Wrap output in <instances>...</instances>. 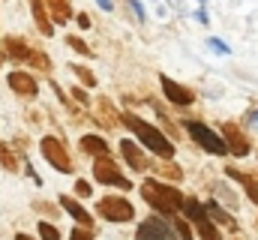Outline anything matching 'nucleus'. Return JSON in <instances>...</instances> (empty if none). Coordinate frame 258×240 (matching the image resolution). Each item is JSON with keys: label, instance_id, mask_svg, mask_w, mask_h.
<instances>
[{"label": "nucleus", "instance_id": "33", "mask_svg": "<svg viewBox=\"0 0 258 240\" xmlns=\"http://www.w3.org/2000/svg\"><path fill=\"white\" fill-rule=\"evenodd\" d=\"M75 24H78L81 30H90V27H93V21H90L87 12H78V15H75Z\"/></svg>", "mask_w": 258, "mask_h": 240}, {"label": "nucleus", "instance_id": "1", "mask_svg": "<svg viewBox=\"0 0 258 240\" xmlns=\"http://www.w3.org/2000/svg\"><path fill=\"white\" fill-rule=\"evenodd\" d=\"M138 192H141V198H144L156 213H162V216H177V213H183V204H186L183 192H177V186H171V183H165V180L144 177L141 186H138Z\"/></svg>", "mask_w": 258, "mask_h": 240}, {"label": "nucleus", "instance_id": "16", "mask_svg": "<svg viewBox=\"0 0 258 240\" xmlns=\"http://www.w3.org/2000/svg\"><path fill=\"white\" fill-rule=\"evenodd\" d=\"M225 177L237 180V183L243 186V192L249 195V201L258 204V180L252 177V174H246V171H240V168H234V165H225Z\"/></svg>", "mask_w": 258, "mask_h": 240}, {"label": "nucleus", "instance_id": "31", "mask_svg": "<svg viewBox=\"0 0 258 240\" xmlns=\"http://www.w3.org/2000/svg\"><path fill=\"white\" fill-rule=\"evenodd\" d=\"M69 240H93V234H90V228H84V225H75V228L69 231Z\"/></svg>", "mask_w": 258, "mask_h": 240}, {"label": "nucleus", "instance_id": "36", "mask_svg": "<svg viewBox=\"0 0 258 240\" xmlns=\"http://www.w3.org/2000/svg\"><path fill=\"white\" fill-rule=\"evenodd\" d=\"M129 6L135 9V15H138V21H144V9H141V3H138V0H129Z\"/></svg>", "mask_w": 258, "mask_h": 240}, {"label": "nucleus", "instance_id": "6", "mask_svg": "<svg viewBox=\"0 0 258 240\" xmlns=\"http://www.w3.org/2000/svg\"><path fill=\"white\" fill-rule=\"evenodd\" d=\"M183 126H186V132L192 135L195 144H201L207 153H213V156H225V153H228V144H225V138H219V135H216L213 129H207L201 120H186Z\"/></svg>", "mask_w": 258, "mask_h": 240}, {"label": "nucleus", "instance_id": "15", "mask_svg": "<svg viewBox=\"0 0 258 240\" xmlns=\"http://www.w3.org/2000/svg\"><path fill=\"white\" fill-rule=\"evenodd\" d=\"M30 12H33V24L42 36H54V18L45 6V0H30Z\"/></svg>", "mask_w": 258, "mask_h": 240}, {"label": "nucleus", "instance_id": "9", "mask_svg": "<svg viewBox=\"0 0 258 240\" xmlns=\"http://www.w3.org/2000/svg\"><path fill=\"white\" fill-rule=\"evenodd\" d=\"M159 84H162V93H165V99L171 102V105H177V108H189L195 102V93L186 87V84H177L174 78H168V75H159Z\"/></svg>", "mask_w": 258, "mask_h": 240}, {"label": "nucleus", "instance_id": "12", "mask_svg": "<svg viewBox=\"0 0 258 240\" xmlns=\"http://www.w3.org/2000/svg\"><path fill=\"white\" fill-rule=\"evenodd\" d=\"M9 87H12V93L21 96V99H33V96L39 93V81H36L30 72H21V69L9 72Z\"/></svg>", "mask_w": 258, "mask_h": 240}, {"label": "nucleus", "instance_id": "32", "mask_svg": "<svg viewBox=\"0 0 258 240\" xmlns=\"http://www.w3.org/2000/svg\"><path fill=\"white\" fill-rule=\"evenodd\" d=\"M33 210H39V213H45V216H57V207H54V204H48V201H36V204H33Z\"/></svg>", "mask_w": 258, "mask_h": 240}, {"label": "nucleus", "instance_id": "4", "mask_svg": "<svg viewBox=\"0 0 258 240\" xmlns=\"http://www.w3.org/2000/svg\"><path fill=\"white\" fill-rule=\"evenodd\" d=\"M93 177H96V183H102V186H117V189H123V192H132V180L120 171V165H117L111 156L93 159Z\"/></svg>", "mask_w": 258, "mask_h": 240}, {"label": "nucleus", "instance_id": "24", "mask_svg": "<svg viewBox=\"0 0 258 240\" xmlns=\"http://www.w3.org/2000/svg\"><path fill=\"white\" fill-rule=\"evenodd\" d=\"M30 63H33V69H36V72H51V60H48V54H45L42 48H33Z\"/></svg>", "mask_w": 258, "mask_h": 240}, {"label": "nucleus", "instance_id": "5", "mask_svg": "<svg viewBox=\"0 0 258 240\" xmlns=\"http://www.w3.org/2000/svg\"><path fill=\"white\" fill-rule=\"evenodd\" d=\"M96 213L105 222H132L135 219V207H132V201L123 198V195H105V198H99Z\"/></svg>", "mask_w": 258, "mask_h": 240}, {"label": "nucleus", "instance_id": "22", "mask_svg": "<svg viewBox=\"0 0 258 240\" xmlns=\"http://www.w3.org/2000/svg\"><path fill=\"white\" fill-rule=\"evenodd\" d=\"M156 171H159V177H162V180H174V183H180V180H183L180 165H174L171 159H162V165H159Z\"/></svg>", "mask_w": 258, "mask_h": 240}, {"label": "nucleus", "instance_id": "8", "mask_svg": "<svg viewBox=\"0 0 258 240\" xmlns=\"http://www.w3.org/2000/svg\"><path fill=\"white\" fill-rule=\"evenodd\" d=\"M222 138H225V144H228V153L231 156H249V150H252V141H249V135L237 126V123H231V120H225L222 123Z\"/></svg>", "mask_w": 258, "mask_h": 240}, {"label": "nucleus", "instance_id": "23", "mask_svg": "<svg viewBox=\"0 0 258 240\" xmlns=\"http://www.w3.org/2000/svg\"><path fill=\"white\" fill-rule=\"evenodd\" d=\"M0 168H6V171H18V159H15V153H12L9 144H0Z\"/></svg>", "mask_w": 258, "mask_h": 240}, {"label": "nucleus", "instance_id": "37", "mask_svg": "<svg viewBox=\"0 0 258 240\" xmlns=\"http://www.w3.org/2000/svg\"><path fill=\"white\" fill-rule=\"evenodd\" d=\"M96 3H99L105 12H111V9H114V0H96Z\"/></svg>", "mask_w": 258, "mask_h": 240}, {"label": "nucleus", "instance_id": "25", "mask_svg": "<svg viewBox=\"0 0 258 240\" xmlns=\"http://www.w3.org/2000/svg\"><path fill=\"white\" fill-rule=\"evenodd\" d=\"M36 234H39V240H60V228L51 225V222H39L36 225Z\"/></svg>", "mask_w": 258, "mask_h": 240}, {"label": "nucleus", "instance_id": "30", "mask_svg": "<svg viewBox=\"0 0 258 240\" xmlns=\"http://www.w3.org/2000/svg\"><path fill=\"white\" fill-rule=\"evenodd\" d=\"M75 195H78V198H90V195H93V189H90V183H87V180H75Z\"/></svg>", "mask_w": 258, "mask_h": 240}, {"label": "nucleus", "instance_id": "21", "mask_svg": "<svg viewBox=\"0 0 258 240\" xmlns=\"http://www.w3.org/2000/svg\"><path fill=\"white\" fill-rule=\"evenodd\" d=\"M69 72H75V78L81 81V87H96V75L87 69V66H81V63H69Z\"/></svg>", "mask_w": 258, "mask_h": 240}, {"label": "nucleus", "instance_id": "7", "mask_svg": "<svg viewBox=\"0 0 258 240\" xmlns=\"http://www.w3.org/2000/svg\"><path fill=\"white\" fill-rule=\"evenodd\" d=\"M39 150H42V156L48 159V165L54 171H60V174H72L75 171L72 168V159H69V153H66V147H63V141L57 135H45L39 141Z\"/></svg>", "mask_w": 258, "mask_h": 240}, {"label": "nucleus", "instance_id": "40", "mask_svg": "<svg viewBox=\"0 0 258 240\" xmlns=\"http://www.w3.org/2000/svg\"><path fill=\"white\" fill-rule=\"evenodd\" d=\"M3 60H6V54H3V48H0V66H3Z\"/></svg>", "mask_w": 258, "mask_h": 240}, {"label": "nucleus", "instance_id": "14", "mask_svg": "<svg viewBox=\"0 0 258 240\" xmlns=\"http://www.w3.org/2000/svg\"><path fill=\"white\" fill-rule=\"evenodd\" d=\"M0 48H3L6 57L15 60V63H30V54H33V48H30L21 36H3Z\"/></svg>", "mask_w": 258, "mask_h": 240}, {"label": "nucleus", "instance_id": "19", "mask_svg": "<svg viewBox=\"0 0 258 240\" xmlns=\"http://www.w3.org/2000/svg\"><path fill=\"white\" fill-rule=\"evenodd\" d=\"M45 6H48L51 18H54L57 24H66V21L72 18V6H69V0H45Z\"/></svg>", "mask_w": 258, "mask_h": 240}, {"label": "nucleus", "instance_id": "26", "mask_svg": "<svg viewBox=\"0 0 258 240\" xmlns=\"http://www.w3.org/2000/svg\"><path fill=\"white\" fill-rule=\"evenodd\" d=\"M66 45H69L72 51L84 54V57H90V54H93V48H90V45H87V42H84L81 36H66Z\"/></svg>", "mask_w": 258, "mask_h": 240}, {"label": "nucleus", "instance_id": "35", "mask_svg": "<svg viewBox=\"0 0 258 240\" xmlns=\"http://www.w3.org/2000/svg\"><path fill=\"white\" fill-rule=\"evenodd\" d=\"M243 123H246V126H252V129H258V105H252V108L246 111V117H243Z\"/></svg>", "mask_w": 258, "mask_h": 240}, {"label": "nucleus", "instance_id": "11", "mask_svg": "<svg viewBox=\"0 0 258 240\" xmlns=\"http://www.w3.org/2000/svg\"><path fill=\"white\" fill-rule=\"evenodd\" d=\"M120 156H123V162H126L132 171H138V174L150 171V159L144 156V150L138 147V141H129V138H123V141H120Z\"/></svg>", "mask_w": 258, "mask_h": 240}, {"label": "nucleus", "instance_id": "34", "mask_svg": "<svg viewBox=\"0 0 258 240\" xmlns=\"http://www.w3.org/2000/svg\"><path fill=\"white\" fill-rule=\"evenodd\" d=\"M207 45H210L213 51H219V54H228V45H225L222 39H216V36H210V39H207Z\"/></svg>", "mask_w": 258, "mask_h": 240}, {"label": "nucleus", "instance_id": "17", "mask_svg": "<svg viewBox=\"0 0 258 240\" xmlns=\"http://www.w3.org/2000/svg\"><path fill=\"white\" fill-rule=\"evenodd\" d=\"M78 150L87 153V156H93V159H99V156H111V150H108V144H105L102 135H81Z\"/></svg>", "mask_w": 258, "mask_h": 240}, {"label": "nucleus", "instance_id": "18", "mask_svg": "<svg viewBox=\"0 0 258 240\" xmlns=\"http://www.w3.org/2000/svg\"><path fill=\"white\" fill-rule=\"evenodd\" d=\"M60 207H63L66 213H69V216L78 222V225H84V228H93V216H90V213H87V210H84V207L75 201V198L63 195V198H60Z\"/></svg>", "mask_w": 258, "mask_h": 240}, {"label": "nucleus", "instance_id": "28", "mask_svg": "<svg viewBox=\"0 0 258 240\" xmlns=\"http://www.w3.org/2000/svg\"><path fill=\"white\" fill-rule=\"evenodd\" d=\"M213 192H216L219 198H225V201H228V207H234V204H237V198L231 195V189H228L225 183H213Z\"/></svg>", "mask_w": 258, "mask_h": 240}, {"label": "nucleus", "instance_id": "3", "mask_svg": "<svg viewBox=\"0 0 258 240\" xmlns=\"http://www.w3.org/2000/svg\"><path fill=\"white\" fill-rule=\"evenodd\" d=\"M183 216L195 225V231L201 234V240H222L219 228L213 225V216L207 213V204H201L198 198H192V195L186 198V204H183Z\"/></svg>", "mask_w": 258, "mask_h": 240}, {"label": "nucleus", "instance_id": "27", "mask_svg": "<svg viewBox=\"0 0 258 240\" xmlns=\"http://www.w3.org/2000/svg\"><path fill=\"white\" fill-rule=\"evenodd\" d=\"M174 231L180 234V240H195V231H192V222L189 219H177L174 216Z\"/></svg>", "mask_w": 258, "mask_h": 240}, {"label": "nucleus", "instance_id": "10", "mask_svg": "<svg viewBox=\"0 0 258 240\" xmlns=\"http://www.w3.org/2000/svg\"><path fill=\"white\" fill-rule=\"evenodd\" d=\"M135 240H177V234L165 225L162 216H150L135 228Z\"/></svg>", "mask_w": 258, "mask_h": 240}, {"label": "nucleus", "instance_id": "20", "mask_svg": "<svg viewBox=\"0 0 258 240\" xmlns=\"http://www.w3.org/2000/svg\"><path fill=\"white\" fill-rule=\"evenodd\" d=\"M207 213L219 222V225H225V228H237V222H234V216L222 207V204H216V201H207Z\"/></svg>", "mask_w": 258, "mask_h": 240}, {"label": "nucleus", "instance_id": "2", "mask_svg": "<svg viewBox=\"0 0 258 240\" xmlns=\"http://www.w3.org/2000/svg\"><path fill=\"white\" fill-rule=\"evenodd\" d=\"M123 126L138 138V144H144L153 156H159V159H174V141H171L165 132H159L153 123H147L144 117H138L135 111H123Z\"/></svg>", "mask_w": 258, "mask_h": 240}, {"label": "nucleus", "instance_id": "29", "mask_svg": "<svg viewBox=\"0 0 258 240\" xmlns=\"http://www.w3.org/2000/svg\"><path fill=\"white\" fill-rule=\"evenodd\" d=\"M72 96H75V102H78L81 108H87V105H90V96H87V87H81V84H78V87H72Z\"/></svg>", "mask_w": 258, "mask_h": 240}, {"label": "nucleus", "instance_id": "13", "mask_svg": "<svg viewBox=\"0 0 258 240\" xmlns=\"http://www.w3.org/2000/svg\"><path fill=\"white\" fill-rule=\"evenodd\" d=\"M93 123L102 126L105 132H111L117 123H123V114H117V108L108 99H96V111H93Z\"/></svg>", "mask_w": 258, "mask_h": 240}, {"label": "nucleus", "instance_id": "39", "mask_svg": "<svg viewBox=\"0 0 258 240\" xmlns=\"http://www.w3.org/2000/svg\"><path fill=\"white\" fill-rule=\"evenodd\" d=\"M15 240H33V237H30V234H21V231H18V234H15Z\"/></svg>", "mask_w": 258, "mask_h": 240}, {"label": "nucleus", "instance_id": "38", "mask_svg": "<svg viewBox=\"0 0 258 240\" xmlns=\"http://www.w3.org/2000/svg\"><path fill=\"white\" fill-rule=\"evenodd\" d=\"M195 21H201V24H207V12H204V9H198V12H195Z\"/></svg>", "mask_w": 258, "mask_h": 240}]
</instances>
